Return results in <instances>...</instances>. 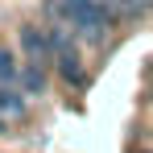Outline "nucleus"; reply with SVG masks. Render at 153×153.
<instances>
[{
  "label": "nucleus",
  "instance_id": "nucleus-1",
  "mask_svg": "<svg viewBox=\"0 0 153 153\" xmlns=\"http://www.w3.org/2000/svg\"><path fill=\"white\" fill-rule=\"evenodd\" d=\"M21 50H25V62H50L58 46L42 25H25L21 29Z\"/></svg>",
  "mask_w": 153,
  "mask_h": 153
},
{
  "label": "nucleus",
  "instance_id": "nucleus-2",
  "mask_svg": "<svg viewBox=\"0 0 153 153\" xmlns=\"http://www.w3.org/2000/svg\"><path fill=\"white\" fill-rule=\"evenodd\" d=\"M21 87H25L29 95H42V91H46V62H25V71H21Z\"/></svg>",
  "mask_w": 153,
  "mask_h": 153
},
{
  "label": "nucleus",
  "instance_id": "nucleus-3",
  "mask_svg": "<svg viewBox=\"0 0 153 153\" xmlns=\"http://www.w3.org/2000/svg\"><path fill=\"white\" fill-rule=\"evenodd\" d=\"M58 71H62V79H71V83L83 79V62H79V54L71 46H62V54H58Z\"/></svg>",
  "mask_w": 153,
  "mask_h": 153
},
{
  "label": "nucleus",
  "instance_id": "nucleus-4",
  "mask_svg": "<svg viewBox=\"0 0 153 153\" xmlns=\"http://www.w3.org/2000/svg\"><path fill=\"white\" fill-rule=\"evenodd\" d=\"M0 112H8V116L25 112V95H21V91H13L8 83H0Z\"/></svg>",
  "mask_w": 153,
  "mask_h": 153
},
{
  "label": "nucleus",
  "instance_id": "nucleus-5",
  "mask_svg": "<svg viewBox=\"0 0 153 153\" xmlns=\"http://www.w3.org/2000/svg\"><path fill=\"white\" fill-rule=\"evenodd\" d=\"M13 79H17V62L8 50H0V83H13Z\"/></svg>",
  "mask_w": 153,
  "mask_h": 153
},
{
  "label": "nucleus",
  "instance_id": "nucleus-6",
  "mask_svg": "<svg viewBox=\"0 0 153 153\" xmlns=\"http://www.w3.org/2000/svg\"><path fill=\"white\" fill-rule=\"evenodd\" d=\"M112 4H116V13H124V17H137V13H141L149 0H112Z\"/></svg>",
  "mask_w": 153,
  "mask_h": 153
},
{
  "label": "nucleus",
  "instance_id": "nucleus-7",
  "mask_svg": "<svg viewBox=\"0 0 153 153\" xmlns=\"http://www.w3.org/2000/svg\"><path fill=\"white\" fill-rule=\"evenodd\" d=\"M0 128H4V124H0Z\"/></svg>",
  "mask_w": 153,
  "mask_h": 153
}]
</instances>
